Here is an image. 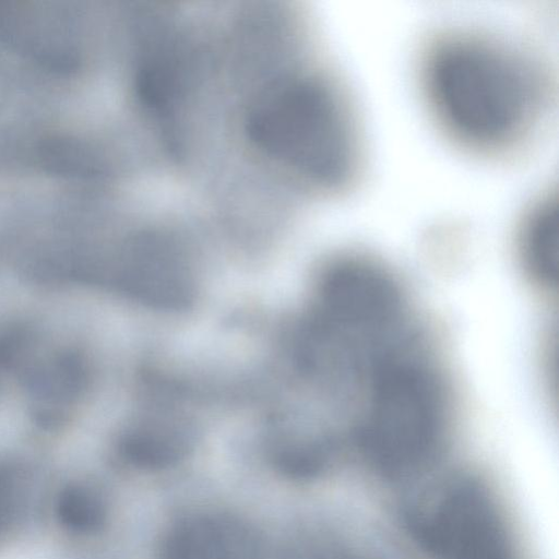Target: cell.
<instances>
[{
  "instance_id": "1",
  "label": "cell",
  "mask_w": 559,
  "mask_h": 559,
  "mask_svg": "<svg viewBox=\"0 0 559 559\" xmlns=\"http://www.w3.org/2000/svg\"><path fill=\"white\" fill-rule=\"evenodd\" d=\"M419 84L438 127L479 155L520 147L547 112L549 79L530 52L468 28L433 35L419 59Z\"/></svg>"
},
{
  "instance_id": "2",
  "label": "cell",
  "mask_w": 559,
  "mask_h": 559,
  "mask_svg": "<svg viewBox=\"0 0 559 559\" xmlns=\"http://www.w3.org/2000/svg\"><path fill=\"white\" fill-rule=\"evenodd\" d=\"M450 415L442 374L408 343L388 356L371 376L354 440L378 475L407 480L425 473L442 453Z\"/></svg>"
},
{
  "instance_id": "3",
  "label": "cell",
  "mask_w": 559,
  "mask_h": 559,
  "mask_svg": "<svg viewBox=\"0 0 559 559\" xmlns=\"http://www.w3.org/2000/svg\"><path fill=\"white\" fill-rule=\"evenodd\" d=\"M406 524L429 559H523L501 499L476 474L437 484L411 507Z\"/></svg>"
},
{
  "instance_id": "4",
  "label": "cell",
  "mask_w": 559,
  "mask_h": 559,
  "mask_svg": "<svg viewBox=\"0 0 559 559\" xmlns=\"http://www.w3.org/2000/svg\"><path fill=\"white\" fill-rule=\"evenodd\" d=\"M255 531L229 515L180 521L165 537L160 559H259Z\"/></svg>"
},
{
  "instance_id": "5",
  "label": "cell",
  "mask_w": 559,
  "mask_h": 559,
  "mask_svg": "<svg viewBox=\"0 0 559 559\" xmlns=\"http://www.w3.org/2000/svg\"><path fill=\"white\" fill-rule=\"evenodd\" d=\"M516 247L525 273L543 288L557 287L559 214L556 191H546L525 210L520 221Z\"/></svg>"
},
{
  "instance_id": "6",
  "label": "cell",
  "mask_w": 559,
  "mask_h": 559,
  "mask_svg": "<svg viewBox=\"0 0 559 559\" xmlns=\"http://www.w3.org/2000/svg\"><path fill=\"white\" fill-rule=\"evenodd\" d=\"M22 379L43 406H60L76 399L87 381L84 358L73 349H61L29 362Z\"/></svg>"
},
{
  "instance_id": "7",
  "label": "cell",
  "mask_w": 559,
  "mask_h": 559,
  "mask_svg": "<svg viewBox=\"0 0 559 559\" xmlns=\"http://www.w3.org/2000/svg\"><path fill=\"white\" fill-rule=\"evenodd\" d=\"M56 513L64 528L80 535L99 531L106 521L103 499L93 488L82 484L68 485L60 491Z\"/></svg>"
},
{
  "instance_id": "8",
  "label": "cell",
  "mask_w": 559,
  "mask_h": 559,
  "mask_svg": "<svg viewBox=\"0 0 559 559\" xmlns=\"http://www.w3.org/2000/svg\"><path fill=\"white\" fill-rule=\"evenodd\" d=\"M121 451L136 466L163 468L180 459L186 451V442L166 432L141 431L126 437Z\"/></svg>"
},
{
  "instance_id": "9",
  "label": "cell",
  "mask_w": 559,
  "mask_h": 559,
  "mask_svg": "<svg viewBox=\"0 0 559 559\" xmlns=\"http://www.w3.org/2000/svg\"><path fill=\"white\" fill-rule=\"evenodd\" d=\"M22 506V487L14 472L0 466V537L14 524Z\"/></svg>"
},
{
  "instance_id": "10",
  "label": "cell",
  "mask_w": 559,
  "mask_h": 559,
  "mask_svg": "<svg viewBox=\"0 0 559 559\" xmlns=\"http://www.w3.org/2000/svg\"><path fill=\"white\" fill-rule=\"evenodd\" d=\"M301 559H368L364 558L359 554H356L355 551H348L347 549L343 548H322L314 550L310 552L309 555H306Z\"/></svg>"
},
{
  "instance_id": "11",
  "label": "cell",
  "mask_w": 559,
  "mask_h": 559,
  "mask_svg": "<svg viewBox=\"0 0 559 559\" xmlns=\"http://www.w3.org/2000/svg\"><path fill=\"white\" fill-rule=\"evenodd\" d=\"M1 370V369H0Z\"/></svg>"
}]
</instances>
